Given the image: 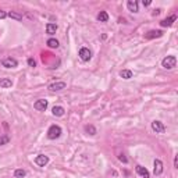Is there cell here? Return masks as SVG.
Returning a JSON list of instances; mask_svg holds the SVG:
<instances>
[{"instance_id":"5","label":"cell","mask_w":178,"mask_h":178,"mask_svg":"<svg viewBox=\"0 0 178 178\" xmlns=\"http://www.w3.org/2000/svg\"><path fill=\"white\" fill-rule=\"evenodd\" d=\"M47 104H49V103H47L46 99H39L33 103V109L38 110V111H45V110L47 109Z\"/></svg>"},{"instance_id":"3","label":"cell","mask_w":178,"mask_h":178,"mask_svg":"<svg viewBox=\"0 0 178 178\" xmlns=\"http://www.w3.org/2000/svg\"><path fill=\"white\" fill-rule=\"evenodd\" d=\"M79 59L82 60V61H89V60L92 59V53L88 47H81L79 49Z\"/></svg>"},{"instance_id":"26","label":"cell","mask_w":178,"mask_h":178,"mask_svg":"<svg viewBox=\"0 0 178 178\" xmlns=\"http://www.w3.org/2000/svg\"><path fill=\"white\" fill-rule=\"evenodd\" d=\"M7 17V13L6 11H3V10H0V20H4Z\"/></svg>"},{"instance_id":"16","label":"cell","mask_w":178,"mask_h":178,"mask_svg":"<svg viewBox=\"0 0 178 178\" xmlns=\"http://www.w3.org/2000/svg\"><path fill=\"white\" fill-rule=\"evenodd\" d=\"M56 31H57V24L49 22L46 25V33H49V35H53V33H56Z\"/></svg>"},{"instance_id":"21","label":"cell","mask_w":178,"mask_h":178,"mask_svg":"<svg viewBox=\"0 0 178 178\" xmlns=\"http://www.w3.org/2000/svg\"><path fill=\"white\" fill-rule=\"evenodd\" d=\"M26 175V171L25 170H22V168H17L15 171H14V177L15 178H22Z\"/></svg>"},{"instance_id":"8","label":"cell","mask_w":178,"mask_h":178,"mask_svg":"<svg viewBox=\"0 0 178 178\" xmlns=\"http://www.w3.org/2000/svg\"><path fill=\"white\" fill-rule=\"evenodd\" d=\"M35 163H36L39 167H45V166L49 163V157H47V156H45V155H39V156H36V157H35Z\"/></svg>"},{"instance_id":"29","label":"cell","mask_w":178,"mask_h":178,"mask_svg":"<svg viewBox=\"0 0 178 178\" xmlns=\"http://www.w3.org/2000/svg\"><path fill=\"white\" fill-rule=\"evenodd\" d=\"M160 11H162V10H160V9H157V10H155V11H153V15H159V14H160Z\"/></svg>"},{"instance_id":"9","label":"cell","mask_w":178,"mask_h":178,"mask_svg":"<svg viewBox=\"0 0 178 178\" xmlns=\"http://www.w3.org/2000/svg\"><path fill=\"white\" fill-rule=\"evenodd\" d=\"M163 36V32L162 31H156V29H152V31H149L148 33H145V38L146 39H155V38H160Z\"/></svg>"},{"instance_id":"10","label":"cell","mask_w":178,"mask_h":178,"mask_svg":"<svg viewBox=\"0 0 178 178\" xmlns=\"http://www.w3.org/2000/svg\"><path fill=\"white\" fill-rule=\"evenodd\" d=\"M177 20V15H170L168 18H166V20H163V21H160V26H163V28H166V26H171L173 25V22Z\"/></svg>"},{"instance_id":"22","label":"cell","mask_w":178,"mask_h":178,"mask_svg":"<svg viewBox=\"0 0 178 178\" xmlns=\"http://www.w3.org/2000/svg\"><path fill=\"white\" fill-rule=\"evenodd\" d=\"M85 131L88 132L89 135H95V134H96V128L93 125H86L85 127Z\"/></svg>"},{"instance_id":"15","label":"cell","mask_w":178,"mask_h":178,"mask_svg":"<svg viewBox=\"0 0 178 178\" xmlns=\"http://www.w3.org/2000/svg\"><path fill=\"white\" fill-rule=\"evenodd\" d=\"M64 107H61V106H54L52 109V113L53 115H56V117H61V115H64Z\"/></svg>"},{"instance_id":"12","label":"cell","mask_w":178,"mask_h":178,"mask_svg":"<svg viewBox=\"0 0 178 178\" xmlns=\"http://www.w3.org/2000/svg\"><path fill=\"white\" fill-rule=\"evenodd\" d=\"M153 173H155V175H160L163 173V163H162V160H159V159H156V160H155V168H153Z\"/></svg>"},{"instance_id":"25","label":"cell","mask_w":178,"mask_h":178,"mask_svg":"<svg viewBox=\"0 0 178 178\" xmlns=\"http://www.w3.org/2000/svg\"><path fill=\"white\" fill-rule=\"evenodd\" d=\"M118 160L120 162H122V163H128V159H127L124 155H118Z\"/></svg>"},{"instance_id":"13","label":"cell","mask_w":178,"mask_h":178,"mask_svg":"<svg viewBox=\"0 0 178 178\" xmlns=\"http://www.w3.org/2000/svg\"><path fill=\"white\" fill-rule=\"evenodd\" d=\"M127 7H128V10L132 11V13H138L139 11L138 2H136V0H128V2H127Z\"/></svg>"},{"instance_id":"1","label":"cell","mask_w":178,"mask_h":178,"mask_svg":"<svg viewBox=\"0 0 178 178\" xmlns=\"http://www.w3.org/2000/svg\"><path fill=\"white\" fill-rule=\"evenodd\" d=\"M61 128H60L59 125H56V124H53V125H50V128L47 129V138L49 139H57L61 136Z\"/></svg>"},{"instance_id":"24","label":"cell","mask_w":178,"mask_h":178,"mask_svg":"<svg viewBox=\"0 0 178 178\" xmlns=\"http://www.w3.org/2000/svg\"><path fill=\"white\" fill-rule=\"evenodd\" d=\"M28 66L29 67H36V61L33 59H28Z\"/></svg>"},{"instance_id":"27","label":"cell","mask_w":178,"mask_h":178,"mask_svg":"<svg viewBox=\"0 0 178 178\" xmlns=\"http://www.w3.org/2000/svg\"><path fill=\"white\" fill-rule=\"evenodd\" d=\"M142 4H143L145 7H148V6H150V4H152V2H150V0H143V2H142Z\"/></svg>"},{"instance_id":"18","label":"cell","mask_w":178,"mask_h":178,"mask_svg":"<svg viewBox=\"0 0 178 178\" xmlns=\"http://www.w3.org/2000/svg\"><path fill=\"white\" fill-rule=\"evenodd\" d=\"M107 20H109V14L106 13V11H100V13L98 14V21H100V22H106Z\"/></svg>"},{"instance_id":"6","label":"cell","mask_w":178,"mask_h":178,"mask_svg":"<svg viewBox=\"0 0 178 178\" xmlns=\"http://www.w3.org/2000/svg\"><path fill=\"white\" fill-rule=\"evenodd\" d=\"M66 86H67V84L64 82V81H60V82L50 84V85H49V91H52V92H59V91L66 89Z\"/></svg>"},{"instance_id":"14","label":"cell","mask_w":178,"mask_h":178,"mask_svg":"<svg viewBox=\"0 0 178 178\" xmlns=\"http://www.w3.org/2000/svg\"><path fill=\"white\" fill-rule=\"evenodd\" d=\"M13 86V81L10 78H0V88H11Z\"/></svg>"},{"instance_id":"17","label":"cell","mask_w":178,"mask_h":178,"mask_svg":"<svg viewBox=\"0 0 178 178\" xmlns=\"http://www.w3.org/2000/svg\"><path fill=\"white\" fill-rule=\"evenodd\" d=\"M132 75H134V74H132L131 70H122V71H120V77L124 79H131Z\"/></svg>"},{"instance_id":"11","label":"cell","mask_w":178,"mask_h":178,"mask_svg":"<svg viewBox=\"0 0 178 178\" xmlns=\"http://www.w3.org/2000/svg\"><path fill=\"white\" fill-rule=\"evenodd\" d=\"M135 171L138 175H141V177L143 178H150V174H149V171L146 170L145 167H142V166H136L135 167Z\"/></svg>"},{"instance_id":"23","label":"cell","mask_w":178,"mask_h":178,"mask_svg":"<svg viewBox=\"0 0 178 178\" xmlns=\"http://www.w3.org/2000/svg\"><path fill=\"white\" fill-rule=\"evenodd\" d=\"M9 142H10V138H9L7 135L0 136V146H2V145H7Z\"/></svg>"},{"instance_id":"7","label":"cell","mask_w":178,"mask_h":178,"mask_svg":"<svg viewBox=\"0 0 178 178\" xmlns=\"http://www.w3.org/2000/svg\"><path fill=\"white\" fill-rule=\"evenodd\" d=\"M152 129L156 132V134H163V132L166 131V127H164V124H163L162 121L155 120V121L152 122Z\"/></svg>"},{"instance_id":"28","label":"cell","mask_w":178,"mask_h":178,"mask_svg":"<svg viewBox=\"0 0 178 178\" xmlns=\"http://www.w3.org/2000/svg\"><path fill=\"white\" fill-rule=\"evenodd\" d=\"M174 167L178 168V156H175L174 157Z\"/></svg>"},{"instance_id":"20","label":"cell","mask_w":178,"mask_h":178,"mask_svg":"<svg viewBox=\"0 0 178 178\" xmlns=\"http://www.w3.org/2000/svg\"><path fill=\"white\" fill-rule=\"evenodd\" d=\"M7 15L10 17V18H13V20H15V21H21V20H22V15H21V14H18V13H15V11H10Z\"/></svg>"},{"instance_id":"4","label":"cell","mask_w":178,"mask_h":178,"mask_svg":"<svg viewBox=\"0 0 178 178\" xmlns=\"http://www.w3.org/2000/svg\"><path fill=\"white\" fill-rule=\"evenodd\" d=\"M2 66L6 67V68H15V67H18V61L13 57H7L2 61Z\"/></svg>"},{"instance_id":"2","label":"cell","mask_w":178,"mask_h":178,"mask_svg":"<svg viewBox=\"0 0 178 178\" xmlns=\"http://www.w3.org/2000/svg\"><path fill=\"white\" fill-rule=\"evenodd\" d=\"M162 66H163V68H166V70H173L175 66H177V57L175 56L164 57L163 61H162Z\"/></svg>"},{"instance_id":"19","label":"cell","mask_w":178,"mask_h":178,"mask_svg":"<svg viewBox=\"0 0 178 178\" xmlns=\"http://www.w3.org/2000/svg\"><path fill=\"white\" fill-rule=\"evenodd\" d=\"M47 46L52 47V49H57L59 47V40L50 38V39H47Z\"/></svg>"}]
</instances>
